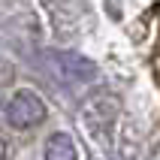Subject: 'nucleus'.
Masks as SVG:
<instances>
[{"label": "nucleus", "instance_id": "f257e3e1", "mask_svg": "<svg viewBox=\"0 0 160 160\" xmlns=\"http://www.w3.org/2000/svg\"><path fill=\"white\" fill-rule=\"evenodd\" d=\"M45 118V106L42 100L30 94V91H18L15 97L6 103V121L15 130H27V127H36Z\"/></svg>", "mask_w": 160, "mask_h": 160}, {"label": "nucleus", "instance_id": "f03ea898", "mask_svg": "<svg viewBox=\"0 0 160 160\" xmlns=\"http://www.w3.org/2000/svg\"><path fill=\"white\" fill-rule=\"evenodd\" d=\"M45 160H76V148L67 133H54L45 142Z\"/></svg>", "mask_w": 160, "mask_h": 160}, {"label": "nucleus", "instance_id": "7ed1b4c3", "mask_svg": "<svg viewBox=\"0 0 160 160\" xmlns=\"http://www.w3.org/2000/svg\"><path fill=\"white\" fill-rule=\"evenodd\" d=\"M0 160H6V145H3V139H0Z\"/></svg>", "mask_w": 160, "mask_h": 160}]
</instances>
